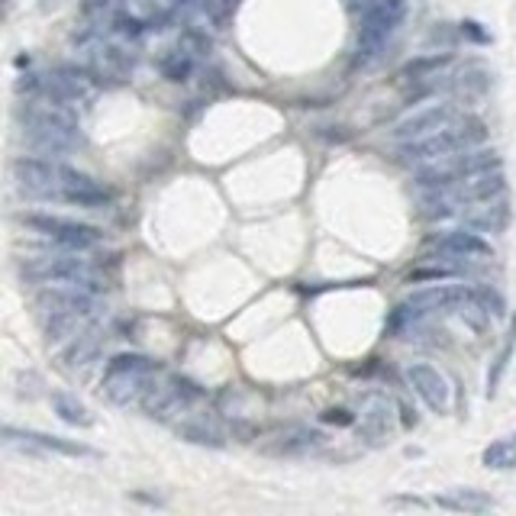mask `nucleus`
Listing matches in <instances>:
<instances>
[{"instance_id": "obj_28", "label": "nucleus", "mask_w": 516, "mask_h": 516, "mask_svg": "<svg viewBox=\"0 0 516 516\" xmlns=\"http://www.w3.org/2000/svg\"><path fill=\"white\" fill-rule=\"evenodd\" d=\"M513 342H516V320L510 323V336L504 342V349H500V355L494 358V368L487 371V397L497 394V384H500V378H504V371H507L510 358H513Z\"/></svg>"}, {"instance_id": "obj_3", "label": "nucleus", "mask_w": 516, "mask_h": 516, "mask_svg": "<svg viewBox=\"0 0 516 516\" xmlns=\"http://www.w3.org/2000/svg\"><path fill=\"white\" fill-rule=\"evenodd\" d=\"M36 310L46 326L49 342H65L84 333L100 313V294L84 288H68V284H46L36 294Z\"/></svg>"}, {"instance_id": "obj_31", "label": "nucleus", "mask_w": 516, "mask_h": 516, "mask_svg": "<svg viewBox=\"0 0 516 516\" xmlns=\"http://www.w3.org/2000/svg\"><path fill=\"white\" fill-rule=\"evenodd\" d=\"M462 33H465V36H471L475 42H491V36H487V33L481 30V26H478V23H471V20H468V23H462Z\"/></svg>"}, {"instance_id": "obj_13", "label": "nucleus", "mask_w": 516, "mask_h": 516, "mask_svg": "<svg viewBox=\"0 0 516 516\" xmlns=\"http://www.w3.org/2000/svg\"><path fill=\"white\" fill-rule=\"evenodd\" d=\"M23 223L33 229V233L52 239L59 249H75V252H88L100 246V229L78 223V220H65V217H52V213H23Z\"/></svg>"}, {"instance_id": "obj_7", "label": "nucleus", "mask_w": 516, "mask_h": 516, "mask_svg": "<svg viewBox=\"0 0 516 516\" xmlns=\"http://www.w3.org/2000/svg\"><path fill=\"white\" fill-rule=\"evenodd\" d=\"M23 271H26V278H33L39 284H68V288H84L94 294L104 291V281H100L97 268L88 262V258H81V252H75V249L30 258Z\"/></svg>"}, {"instance_id": "obj_11", "label": "nucleus", "mask_w": 516, "mask_h": 516, "mask_svg": "<svg viewBox=\"0 0 516 516\" xmlns=\"http://www.w3.org/2000/svg\"><path fill=\"white\" fill-rule=\"evenodd\" d=\"M120 42L123 39L104 36V30H97V26L78 39V46L84 52V65H88L100 81L104 78L123 81V78H129V71H133V55H129Z\"/></svg>"}, {"instance_id": "obj_15", "label": "nucleus", "mask_w": 516, "mask_h": 516, "mask_svg": "<svg viewBox=\"0 0 516 516\" xmlns=\"http://www.w3.org/2000/svg\"><path fill=\"white\" fill-rule=\"evenodd\" d=\"M458 117H462V113H458L452 104H433V107H426V110L410 113L407 120H400V123L391 129V136L400 139V142L423 139V136H433V133H439V129L452 126Z\"/></svg>"}, {"instance_id": "obj_22", "label": "nucleus", "mask_w": 516, "mask_h": 516, "mask_svg": "<svg viewBox=\"0 0 516 516\" xmlns=\"http://www.w3.org/2000/svg\"><path fill=\"white\" fill-rule=\"evenodd\" d=\"M52 410H55V417H59L62 423H68V426H78V429L94 426V413L68 391H55L52 394Z\"/></svg>"}, {"instance_id": "obj_30", "label": "nucleus", "mask_w": 516, "mask_h": 516, "mask_svg": "<svg viewBox=\"0 0 516 516\" xmlns=\"http://www.w3.org/2000/svg\"><path fill=\"white\" fill-rule=\"evenodd\" d=\"M323 423H336V426H352L355 423V413H349V410H326L323 417H320Z\"/></svg>"}, {"instance_id": "obj_5", "label": "nucleus", "mask_w": 516, "mask_h": 516, "mask_svg": "<svg viewBox=\"0 0 516 516\" xmlns=\"http://www.w3.org/2000/svg\"><path fill=\"white\" fill-rule=\"evenodd\" d=\"M504 191H507L504 171H500V168L481 171V175H471L465 181L446 184V188L423 191V213L429 220H458L465 207L478 204V200L500 197Z\"/></svg>"}, {"instance_id": "obj_8", "label": "nucleus", "mask_w": 516, "mask_h": 516, "mask_svg": "<svg viewBox=\"0 0 516 516\" xmlns=\"http://www.w3.org/2000/svg\"><path fill=\"white\" fill-rule=\"evenodd\" d=\"M407 13V0H375L358 23V42H355V68H368L384 52L387 39L394 36Z\"/></svg>"}, {"instance_id": "obj_17", "label": "nucleus", "mask_w": 516, "mask_h": 516, "mask_svg": "<svg viewBox=\"0 0 516 516\" xmlns=\"http://www.w3.org/2000/svg\"><path fill=\"white\" fill-rule=\"evenodd\" d=\"M4 442L7 446H33L42 452H59V455H71V458L94 455L88 446H81V442L49 436V433H36V429H17V426H4Z\"/></svg>"}, {"instance_id": "obj_4", "label": "nucleus", "mask_w": 516, "mask_h": 516, "mask_svg": "<svg viewBox=\"0 0 516 516\" xmlns=\"http://www.w3.org/2000/svg\"><path fill=\"white\" fill-rule=\"evenodd\" d=\"M487 139V129L481 120L475 117H458L452 126L439 129L433 136H423V139H410L404 146L397 149V159L404 162L407 168H426L433 162L449 159V155H458L465 149H478L481 142Z\"/></svg>"}, {"instance_id": "obj_21", "label": "nucleus", "mask_w": 516, "mask_h": 516, "mask_svg": "<svg viewBox=\"0 0 516 516\" xmlns=\"http://www.w3.org/2000/svg\"><path fill=\"white\" fill-rule=\"evenodd\" d=\"M178 436L184 442H194V446H207V449H223L226 446V433L210 420H181L178 423Z\"/></svg>"}, {"instance_id": "obj_27", "label": "nucleus", "mask_w": 516, "mask_h": 516, "mask_svg": "<svg viewBox=\"0 0 516 516\" xmlns=\"http://www.w3.org/2000/svg\"><path fill=\"white\" fill-rule=\"evenodd\" d=\"M481 462H484V468H491V471H507V468H516V436L494 439L491 446L484 449Z\"/></svg>"}, {"instance_id": "obj_24", "label": "nucleus", "mask_w": 516, "mask_h": 516, "mask_svg": "<svg viewBox=\"0 0 516 516\" xmlns=\"http://www.w3.org/2000/svg\"><path fill=\"white\" fill-rule=\"evenodd\" d=\"M452 65V55L449 52H433V55H423V59H413L410 65L400 68V81H426V78H439V71H446Z\"/></svg>"}, {"instance_id": "obj_12", "label": "nucleus", "mask_w": 516, "mask_h": 516, "mask_svg": "<svg viewBox=\"0 0 516 516\" xmlns=\"http://www.w3.org/2000/svg\"><path fill=\"white\" fill-rule=\"evenodd\" d=\"M97 84H100V78L88 65H84V68L62 65V68L49 71V75H42L39 94L78 110V104H91V100L97 97Z\"/></svg>"}, {"instance_id": "obj_29", "label": "nucleus", "mask_w": 516, "mask_h": 516, "mask_svg": "<svg viewBox=\"0 0 516 516\" xmlns=\"http://www.w3.org/2000/svg\"><path fill=\"white\" fill-rule=\"evenodd\" d=\"M233 10H236V0H200V13H204V17H210L217 26L226 23V17Z\"/></svg>"}, {"instance_id": "obj_26", "label": "nucleus", "mask_w": 516, "mask_h": 516, "mask_svg": "<svg viewBox=\"0 0 516 516\" xmlns=\"http://www.w3.org/2000/svg\"><path fill=\"white\" fill-rule=\"evenodd\" d=\"M362 423H365V436L368 439L381 442V439L391 436V410H387V400H381V397L371 400L368 410L362 413Z\"/></svg>"}, {"instance_id": "obj_25", "label": "nucleus", "mask_w": 516, "mask_h": 516, "mask_svg": "<svg viewBox=\"0 0 516 516\" xmlns=\"http://www.w3.org/2000/svg\"><path fill=\"white\" fill-rule=\"evenodd\" d=\"M159 71H162V78H165V81H175V84L188 81V78H191V71H194V52H191V49H184V46L165 52V55H162V62H159Z\"/></svg>"}, {"instance_id": "obj_14", "label": "nucleus", "mask_w": 516, "mask_h": 516, "mask_svg": "<svg viewBox=\"0 0 516 516\" xmlns=\"http://www.w3.org/2000/svg\"><path fill=\"white\" fill-rule=\"evenodd\" d=\"M429 246L449 258H462V262H484V258H491L494 252L491 242L471 226H458V229H446V233L429 236Z\"/></svg>"}, {"instance_id": "obj_10", "label": "nucleus", "mask_w": 516, "mask_h": 516, "mask_svg": "<svg viewBox=\"0 0 516 516\" xmlns=\"http://www.w3.org/2000/svg\"><path fill=\"white\" fill-rule=\"evenodd\" d=\"M200 400H204V387L194 384L191 378L168 375L165 381L149 387V394L142 397V410H146L152 420L168 423L175 417H188Z\"/></svg>"}, {"instance_id": "obj_20", "label": "nucleus", "mask_w": 516, "mask_h": 516, "mask_svg": "<svg viewBox=\"0 0 516 516\" xmlns=\"http://www.w3.org/2000/svg\"><path fill=\"white\" fill-rule=\"evenodd\" d=\"M436 507L455 510V513H487V510H494V500L484 491H475V487H458V491L439 494Z\"/></svg>"}, {"instance_id": "obj_16", "label": "nucleus", "mask_w": 516, "mask_h": 516, "mask_svg": "<svg viewBox=\"0 0 516 516\" xmlns=\"http://www.w3.org/2000/svg\"><path fill=\"white\" fill-rule=\"evenodd\" d=\"M407 381L410 387L423 397V404L429 410H436V413H446L449 404H452V387L446 381V375H442L439 368L433 365H426V362H413L407 368Z\"/></svg>"}, {"instance_id": "obj_19", "label": "nucleus", "mask_w": 516, "mask_h": 516, "mask_svg": "<svg viewBox=\"0 0 516 516\" xmlns=\"http://www.w3.org/2000/svg\"><path fill=\"white\" fill-rule=\"evenodd\" d=\"M107 336L100 333L97 326H88L84 333H78L75 339L68 342V349L62 352V365L68 371H78V368H88L91 362H97L100 349H104Z\"/></svg>"}, {"instance_id": "obj_23", "label": "nucleus", "mask_w": 516, "mask_h": 516, "mask_svg": "<svg viewBox=\"0 0 516 516\" xmlns=\"http://www.w3.org/2000/svg\"><path fill=\"white\" fill-rule=\"evenodd\" d=\"M320 433H310V429H288L275 439V446H265V452L271 455H300L320 446Z\"/></svg>"}, {"instance_id": "obj_2", "label": "nucleus", "mask_w": 516, "mask_h": 516, "mask_svg": "<svg viewBox=\"0 0 516 516\" xmlns=\"http://www.w3.org/2000/svg\"><path fill=\"white\" fill-rule=\"evenodd\" d=\"M23 129L26 139L39 155H49V159H59L65 152H75L81 146V123L78 110L59 104L52 97L33 94L23 107Z\"/></svg>"}, {"instance_id": "obj_18", "label": "nucleus", "mask_w": 516, "mask_h": 516, "mask_svg": "<svg viewBox=\"0 0 516 516\" xmlns=\"http://www.w3.org/2000/svg\"><path fill=\"white\" fill-rule=\"evenodd\" d=\"M462 226L478 229V233H500L507 226V204H504V194L491 197V200H478L462 210Z\"/></svg>"}, {"instance_id": "obj_9", "label": "nucleus", "mask_w": 516, "mask_h": 516, "mask_svg": "<svg viewBox=\"0 0 516 516\" xmlns=\"http://www.w3.org/2000/svg\"><path fill=\"white\" fill-rule=\"evenodd\" d=\"M500 168V155L494 149H465L458 155H449V159L442 162H433L426 168H417V181L420 191H436V188H446V184H455V181H465L471 175H481V171H494Z\"/></svg>"}, {"instance_id": "obj_1", "label": "nucleus", "mask_w": 516, "mask_h": 516, "mask_svg": "<svg viewBox=\"0 0 516 516\" xmlns=\"http://www.w3.org/2000/svg\"><path fill=\"white\" fill-rule=\"evenodd\" d=\"M13 178H17L20 191L36 200H65V204L78 207H104L110 194L107 188L84 175V171L71 168L59 159H17L13 162Z\"/></svg>"}, {"instance_id": "obj_6", "label": "nucleus", "mask_w": 516, "mask_h": 516, "mask_svg": "<svg viewBox=\"0 0 516 516\" xmlns=\"http://www.w3.org/2000/svg\"><path fill=\"white\" fill-rule=\"evenodd\" d=\"M159 362L149 355L139 352H123L113 355L107 368H104V397L117 407H129V404H142V397L149 394V387L155 384V375H159Z\"/></svg>"}]
</instances>
